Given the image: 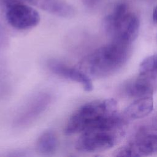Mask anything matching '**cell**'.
<instances>
[{"mask_svg": "<svg viewBox=\"0 0 157 157\" xmlns=\"http://www.w3.org/2000/svg\"><path fill=\"white\" fill-rule=\"evenodd\" d=\"M152 18H153V21L157 24V6H156L153 10L152 12Z\"/></svg>", "mask_w": 157, "mask_h": 157, "instance_id": "2e32d148", "label": "cell"}, {"mask_svg": "<svg viewBox=\"0 0 157 157\" xmlns=\"http://www.w3.org/2000/svg\"><path fill=\"white\" fill-rule=\"evenodd\" d=\"M104 25L112 41L131 44L138 35L140 20L126 3L119 2L105 18Z\"/></svg>", "mask_w": 157, "mask_h": 157, "instance_id": "3957f363", "label": "cell"}, {"mask_svg": "<svg viewBox=\"0 0 157 157\" xmlns=\"http://www.w3.org/2000/svg\"><path fill=\"white\" fill-rule=\"evenodd\" d=\"M157 152V133L141 132L132 141L117 148L115 156L135 157L152 155Z\"/></svg>", "mask_w": 157, "mask_h": 157, "instance_id": "5b68a950", "label": "cell"}, {"mask_svg": "<svg viewBox=\"0 0 157 157\" xmlns=\"http://www.w3.org/2000/svg\"><path fill=\"white\" fill-rule=\"evenodd\" d=\"M34 6L55 15L70 18L74 15V8L64 0H26Z\"/></svg>", "mask_w": 157, "mask_h": 157, "instance_id": "9c48e42d", "label": "cell"}, {"mask_svg": "<svg viewBox=\"0 0 157 157\" xmlns=\"http://www.w3.org/2000/svg\"><path fill=\"white\" fill-rule=\"evenodd\" d=\"M155 86V85L150 80L139 75L136 79L128 84L126 90L128 95L139 98L151 96Z\"/></svg>", "mask_w": 157, "mask_h": 157, "instance_id": "8fae6325", "label": "cell"}, {"mask_svg": "<svg viewBox=\"0 0 157 157\" xmlns=\"http://www.w3.org/2000/svg\"><path fill=\"white\" fill-rule=\"evenodd\" d=\"M57 145V137L52 131H47L43 132L36 142L37 150L43 155L53 153L56 150Z\"/></svg>", "mask_w": 157, "mask_h": 157, "instance_id": "7c38bea8", "label": "cell"}, {"mask_svg": "<svg viewBox=\"0 0 157 157\" xmlns=\"http://www.w3.org/2000/svg\"><path fill=\"white\" fill-rule=\"evenodd\" d=\"M49 71L54 74L77 83L86 91L93 89L91 78L77 67H71L57 59H51L47 63Z\"/></svg>", "mask_w": 157, "mask_h": 157, "instance_id": "ba28073f", "label": "cell"}, {"mask_svg": "<svg viewBox=\"0 0 157 157\" xmlns=\"http://www.w3.org/2000/svg\"><path fill=\"white\" fill-rule=\"evenodd\" d=\"M153 108V99L151 96L139 98L126 108L124 115L128 119H140L147 116Z\"/></svg>", "mask_w": 157, "mask_h": 157, "instance_id": "30bf717a", "label": "cell"}, {"mask_svg": "<svg viewBox=\"0 0 157 157\" xmlns=\"http://www.w3.org/2000/svg\"><path fill=\"white\" fill-rule=\"evenodd\" d=\"M139 75L157 83V54L144 58L139 65Z\"/></svg>", "mask_w": 157, "mask_h": 157, "instance_id": "4fadbf2b", "label": "cell"}, {"mask_svg": "<svg viewBox=\"0 0 157 157\" xmlns=\"http://www.w3.org/2000/svg\"><path fill=\"white\" fill-rule=\"evenodd\" d=\"M130 44L112 41L89 53L77 65L91 78H101L117 72L126 63Z\"/></svg>", "mask_w": 157, "mask_h": 157, "instance_id": "7a4b0ae2", "label": "cell"}, {"mask_svg": "<svg viewBox=\"0 0 157 157\" xmlns=\"http://www.w3.org/2000/svg\"><path fill=\"white\" fill-rule=\"evenodd\" d=\"M99 0H86V2L89 4V6H93L95 3H96Z\"/></svg>", "mask_w": 157, "mask_h": 157, "instance_id": "e0dca14e", "label": "cell"}, {"mask_svg": "<svg viewBox=\"0 0 157 157\" xmlns=\"http://www.w3.org/2000/svg\"><path fill=\"white\" fill-rule=\"evenodd\" d=\"M7 23L13 28L25 30L36 26L40 21V15L31 7L21 1L15 3L5 10Z\"/></svg>", "mask_w": 157, "mask_h": 157, "instance_id": "8992f818", "label": "cell"}, {"mask_svg": "<svg viewBox=\"0 0 157 157\" xmlns=\"http://www.w3.org/2000/svg\"><path fill=\"white\" fill-rule=\"evenodd\" d=\"M124 127L98 129L81 133L75 143V149L82 153L101 152L112 148L124 135Z\"/></svg>", "mask_w": 157, "mask_h": 157, "instance_id": "277c9868", "label": "cell"}, {"mask_svg": "<svg viewBox=\"0 0 157 157\" xmlns=\"http://www.w3.org/2000/svg\"><path fill=\"white\" fill-rule=\"evenodd\" d=\"M52 102L51 95L41 92L35 95L22 109L15 117L13 124L15 127H25L34 122L49 107Z\"/></svg>", "mask_w": 157, "mask_h": 157, "instance_id": "52a82bcc", "label": "cell"}, {"mask_svg": "<svg viewBox=\"0 0 157 157\" xmlns=\"http://www.w3.org/2000/svg\"><path fill=\"white\" fill-rule=\"evenodd\" d=\"M21 1V0H0V7L6 10L11 5Z\"/></svg>", "mask_w": 157, "mask_h": 157, "instance_id": "9a60e30c", "label": "cell"}, {"mask_svg": "<svg viewBox=\"0 0 157 157\" xmlns=\"http://www.w3.org/2000/svg\"><path fill=\"white\" fill-rule=\"evenodd\" d=\"M118 103L113 98L97 100L82 105L71 115L65 128L67 135L86 131L125 126L117 113Z\"/></svg>", "mask_w": 157, "mask_h": 157, "instance_id": "6da1fadb", "label": "cell"}, {"mask_svg": "<svg viewBox=\"0 0 157 157\" xmlns=\"http://www.w3.org/2000/svg\"><path fill=\"white\" fill-rule=\"evenodd\" d=\"M9 45V38L6 32L0 24V49L4 48Z\"/></svg>", "mask_w": 157, "mask_h": 157, "instance_id": "5bb4252c", "label": "cell"}]
</instances>
